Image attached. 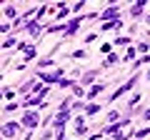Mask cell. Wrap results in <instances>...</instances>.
I'll return each mask as SVG.
<instances>
[{
  "label": "cell",
  "instance_id": "cell-1",
  "mask_svg": "<svg viewBox=\"0 0 150 140\" xmlns=\"http://www.w3.org/2000/svg\"><path fill=\"white\" fill-rule=\"evenodd\" d=\"M23 125H25L28 130H35L38 125H40V115H38V113H33V110H28V113L23 115Z\"/></svg>",
  "mask_w": 150,
  "mask_h": 140
},
{
  "label": "cell",
  "instance_id": "cell-2",
  "mask_svg": "<svg viewBox=\"0 0 150 140\" xmlns=\"http://www.w3.org/2000/svg\"><path fill=\"white\" fill-rule=\"evenodd\" d=\"M138 78H140V75H133V78H130L128 83H123V88H120V90H115V93H112V95H110V103H115V98H120V95H123V93H128L130 88H133L135 83H138Z\"/></svg>",
  "mask_w": 150,
  "mask_h": 140
},
{
  "label": "cell",
  "instance_id": "cell-3",
  "mask_svg": "<svg viewBox=\"0 0 150 140\" xmlns=\"http://www.w3.org/2000/svg\"><path fill=\"white\" fill-rule=\"evenodd\" d=\"M18 133H20V125H18V123H5V125H3V138H5V140L15 138Z\"/></svg>",
  "mask_w": 150,
  "mask_h": 140
},
{
  "label": "cell",
  "instance_id": "cell-4",
  "mask_svg": "<svg viewBox=\"0 0 150 140\" xmlns=\"http://www.w3.org/2000/svg\"><path fill=\"white\" fill-rule=\"evenodd\" d=\"M118 13H120L118 5H110V8H105V10L100 13V18H105V20H118Z\"/></svg>",
  "mask_w": 150,
  "mask_h": 140
},
{
  "label": "cell",
  "instance_id": "cell-5",
  "mask_svg": "<svg viewBox=\"0 0 150 140\" xmlns=\"http://www.w3.org/2000/svg\"><path fill=\"white\" fill-rule=\"evenodd\" d=\"M143 10H145V0H140V3H135V5L130 8V15L138 18V15H143Z\"/></svg>",
  "mask_w": 150,
  "mask_h": 140
},
{
  "label": "cell",
  "instance_id": "cell-6",
  "mask_svg": "<svg viewBox=\"0 0 150 140\" xmlns=\"http://www.w3.org/2000/svg\"><path fill=\"white\" fill-rule=\"evenodd\" d=\"M25 30L30 33V35H38V33H40V23H38V20H30V23L25 25Z\"/></svg>",
  "mask_w": 150,
  "mask_h": 140
},
{
  "label": "cell",
  "instance_id": "cell-7",
  "mask_svg": "<svg viewBox=\"0 0 150 140\" xmlns=\"http://www.w3.org/2000/svg\"><path fill=\"white\" fill-rule=\"evenodd\" d=\"M118 28H123V23H120V18H118V20H108L105 25H103V30H118Z\"/></svg>",
  "mask_w": 150,
  "mask_h": 140
},
{
  "label": "cell",
  "instance_id": "cell-8",
  "mask_svg": "<svg viewBox=\"0 0 150 140\" xmlns=\"http://www.w3.org/2000/svg\"><path fill=\"white\" fill-rule=\"evenodd\" d=\"M103 90H105V83H98V85H93L90 90H88V98H95L98 93H103Z\"/></svg>",
  "mask_w": 150,
  "mask_h": 140
},
{
  "label": "cell",
  "instance_id": "cell-9",
  "mask_svg": "<svg viewBox=\"0 0 150 140\" xmlns=\"http://www.w3.org/2000/svg\"><path fill=\"white\" fill-rule=\"evenodd\" d=\"M98 110H100V105H98V103H90V105L85 108V113H88V115H95Z\"/></svg>",
  "mask_w": 150,
  "mask_h": 140
},
{
  "label": "cell",
  "instance_id": "cell-10",
  "mask_svg": "<svg viewBox=\"0 0 150 140\" xmlns=\"http://www.w3.org/2000/svg\"><path fill=\"white\" fill-rule=\"evenodd\" d=\"M115 63H120V58H118V55H108V60H105V65H108V68H112Z\"/></svg>",
  "mask_w": 150,
  "mask_h": 140
},
{
  "label": "cell",
  "instance_id": "cell-11",
  "mask_svg": "<svg viewBox=\"0 0 150 140\" xmlns=\"http://www.w3.org/2000/svg\"><path fill=\"white\" fill-rule=\"evenodd\" d=\"M15 15H18L15 8H13V5H5V18H15Z\"/></svg>",
  "mask_w": 150,
  "mask_h": 140
},
{
  "label": "cell",
  "instance_id": "cell-12",
  "mask_svg": "<svg viewBox=\"0 0 150 140\" xmlns=\"http://www.w3.org/2000/svg\"><path fill=\"white\" fill-rule=\"evenodd\" d=\"M38 65H40V68H50V65H55V63H53V60H50V58H43V60H40V63H38Z\"/></svg>",
  "mask_w": 150,
  "mask_h": 140
},
{
  "label": "cell",
  "instance_id": "cell-13",
  "mask_svg": "<svg viewBox=\"0 0 150 140\" xmlns=\"http://www.w3.org/2000/svg\"><path fill=\"white\" fill-rule=\"evenodd\" d=\"M15 43H18V40H15V38H8V40H5V43H3V48H5V50H8V48H13V45H15ZM15 48H18V45H15Z\"/></svg>",
  "mask_w": 150,
  "mask_h": 140
},
{
  "label": "cell",
  "instance_id": "cell-14",
  "mask_svg": "<svg viewBox=\"0 0 150 140\" xmlns=\"http://www.w3.org/2000/svg\"><path fill=\"white\" fill-rule=\"evenodd\" d=\"M130 43V38H115L112 40V45H128Z\"/></svg>",
  "mask_w": 150,
  "mask_h": 140
},
{
  "label": "cell",
  "instance_id": "cell-15",
  "mask_svg": "<svg viewBox=\"0 0 150 140\" xmlns=\"http://www.w3.org/2000/svg\"><path fill=\"white\" fill-rule=\"evenodd\" d=\"M118 118H120V113H118V110H112V113H108V120H110V123H115Z\"/></svg>",
  "mask_w": 150,
  "mask_h": 140
},
{
  "label": "cell",
  "instance_id": "cell-16",
  "mask_svg": "<svg viewBox=\"0 0 150 140\" xmlns=\"http://www.w3.org/2000/svg\"><path fill=\"white\" fill-rule=\"evenodd\" d=\"M100 50H103V53H110V50H112V43H103Z\"/></svg>",
  "mask_w": 150,
  "mask_h": 140
},
{
  "label": "cell",
  "instance_id": "cell-17",
  "mask_svg": "<svg viewBox=\"0 0 150 140\" xmlns=\"http://www.w3.org/2000/svg\"><path fill=\"white\" fill-rule=\"evenodd\" d=\"M135 58V48H128V53H125V60H133Z\"/></svg>",
  "mask_w": 150,
  "mask_h": 140
},
{
  "label": "cell",
  "instance_id": "cell-18",
  "mask_svg": "<svg viewBox=\"0 0 150 140\" xmlns=\"http://www.w3.org/2000/svg\"><path fill=\"white\" fill-rule=\"evenodd\" d=\"M73 93H75V95H85V90H83L80 85H75V88H73Z\"/></svg>",
  "mask_w": 150,
  "mask_h": 140
},
{
  "label": "cell",
  "instance_id": "cell-19",
  "mask_svg": "<svg viewBox=\"0 0 150 140\" xmlns=\"http://www.w3.org/2000/svg\"><path fill=\"white\" fill-rule=\"evenodd\" d=\"M13 110H18V105H13V103H8V105H5V113H13Z\"/></svg>",
  "mask_w": 150,
  "mask_h": 140
},
{
  "label": "cell",
  "instance_id": "cell-20",
  "mask_svg": "<svg viewBox=\"0 0 150 140\" xmlns=\"http://www.w3.org/2000/svg\"><path fill=\"white\" fill-rule=\"evenodd\" d=\"M145 78H148V80H150V70H148V73H145Z\"/></svg>",
  "mask_w": 150,
  "mask_h": 140
},
{
  "label": "cell",
  "instance_id": "cell-21",
  "mask_svg": "<svg viewBox=\"0 0 150 140\" xmlns=\"http://www.w3.org/2000/svg\"><path fill=\"white\" fill-rule=\"evenodd\" d=\"M145 20H148V23H150V15H148V18H145Z\"/></svg>",
  "mask_w": 150,
  "mask_h": 140
}]
</instances>
